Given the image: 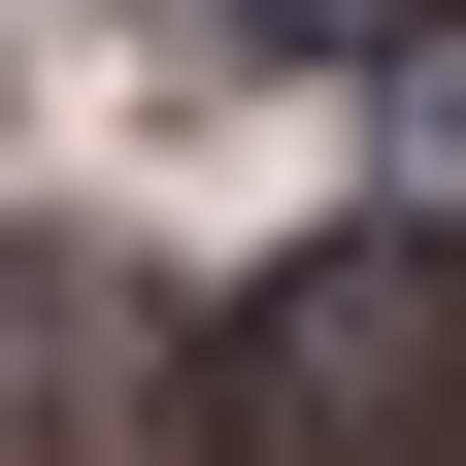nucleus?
<instances>
[{"label":"nucleus","instance_id":"obj_1","mask_svg":"<svg viewBox=\"0 0 466 466\" xmlns=\"http://www.w3.org/2000/svg\"><path fill=\"white\" fill-rule=\"evenodd\" d=\"M233 433L267 466H466V233H300L267 300H233Z\"/></svg>","mask_w":466,"mask_h":466},{"label":"nucleus","instance_id":"obj_2","mask_svg":"<svg viewBox=\"0 0 466 466\" xmlns=\"http://www.w3.org/2000/svg\"><path fill=\"white\" fill-rule=\"evenodd\" d=\"M0 466H200V300L100 233H0Z\"/></svg>","mask_w":466,"mask_h":466},{"label":"nucleus","instance_id":"obj_3","mask_svg":"<svg viewBox=\"0 0 466 466\" xmlns=\"http://www.w3.org/2000/svg\"><path fill=\"white\" fill-rule=\"evenodd\" d=\"M233 34H367V67H433V34H466V0H233Z\"/></svg>","mask_w":466,"mask_h":466},{"label":"nucleus","instance_id":"obj_4","mask_svg":"<svg viewBox=\"0 0 466 466\" xmlns=\"http://www.w3.org/2000/svg\"><path fill=\"white\" fill-rule=\"evenodd\" d=\"M400 167H433V233H466V34H433V67H400Z\"/></svg>","mask_w":466,"mask_h":466}]
</instances>
